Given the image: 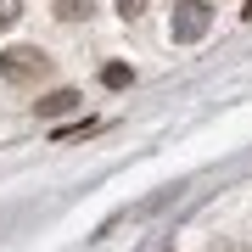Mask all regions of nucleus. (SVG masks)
Wrapping results in <instances>:
<instances>
[{
	"label": "nucleus",
	"instance_id": "1",
	"mask_svg": "<svg viewBox=\"0 0 252 252\" xmlns=\"http://www.w3.org/2000/svg\"><path fill=\"white\" fill-rule=\"evenodd\" d=\"M207 28H213V6H207V0H180L174 17H168V39L174 45H196Z\"/></svg>",
	"mask_w": 252,
	"mask_h": 252
},
{
	"label": "nucleus",
	"instance_id": "2",
	"mask_svg": "<svg viewBox=\"0 0 252 252\" xmlns=\"http://www.w3.org/2000/svg\"><path fill=\"white\" fill-rule=\"evenodd\" d=\"M45 67H51V56L39 51V45H11V51H0V79H11V84L45 79Z\"/></svg>",
	"mask_w": 252,
	"mask_h": 252
},
{
	"label": "nucleus",
	"instance_id": "3",
	"mask_svg": "<svg viewBox=\"0 0 252 252\" xmlns=\"http://www.w3.org/2000/svg\"><path fill=\"white\" fill-rule=\"evenodd\" d=\"M79 101H84L79 90H51V95H39V101H34V112H39V118H62V112L79 107Z\"/></svg>",
	"mask_w": 252,
	"mask_h": 252
},
{
	"label": "nucleus",
	"instance_id": "4",
	"mask_svg": "<svg viewBox=\"0 0 252 252\" xmlns=\"http://www.w3.org/2000/svg\"><path fill=\"white\" fill-rule=\"evenodd\" d=\"M129 79H135V73H129L124 62H107V67H101V84H107V90H124Z\"/></svg>",
	"mask_w": 252,
	"mask_h": 252
},
{
	"label": "nucleus",
	"instance_id": "5",
	"mask_svg": "<svg viewBox=\"0 0 252 252\" xmlns=\"http://www.w3.org/2000/svg\"><path fill=\"white\" fill-rule=\"evenodd\" d=\"M56 17H62V23H79V17H90V0H56Z\"/></svg>",
	"mask_w": 252,
	"mask_h": 252
},
{
	"label": "nucleus",
	"instance_id": "6",
	"mask_svg": "<svg viewBox=\"0 0 252 252\" xmlns=\"http://www.w3.org/2000/svg\"><path fill=\"white\" fill-rule=\"evenodd\" d=\"M17 17H23V0H0V28H11Z\"/></svg>",
	"mask_w": 252,
	"mask_h": 252
},
{
	"label": "nucleus",
	"instance_id": "7",
	"mask_svg": "<svg viewBox=\"0 0 252 252\" xmlns=\"http://www.w3.org/2000/svg\"><path fill=\"white\" fill-rule=\"evenodd\" d=\"M140 11H146V0H118V17H124V23H135Z\"/></svg>",
	"mask_w": 252,
	"mask_h": 252
},
{
	"label": "nucleus",
	"instance_id": "8",
	"mask_svg": "<svg viewBox=\"0 0 252 252\" xmlns=\"http://www.w3.org/2000/svg\"><path fill=\"white\" fill-rule=\"evenodd\" d=\"M207 252H247V247H241V241H213Z\"/></svg>",
	"mask_w": 252,
	"mask_h": 252
},
{
	"label": "nucleus",
	"instance_id": "9",
	"mask_svg": "<svg viewBox=\"0 0 252 252\" xmlns=\"http://www.w3.org/2000/svg\"><path fill=\"white\" fill-rule=\"evenodd\" d=\"M241 17H247V23H252V0H247V11H241Z\"/></svg>",
	"mask_w": 252,
	"mask_h": 252
}]
</instances>
